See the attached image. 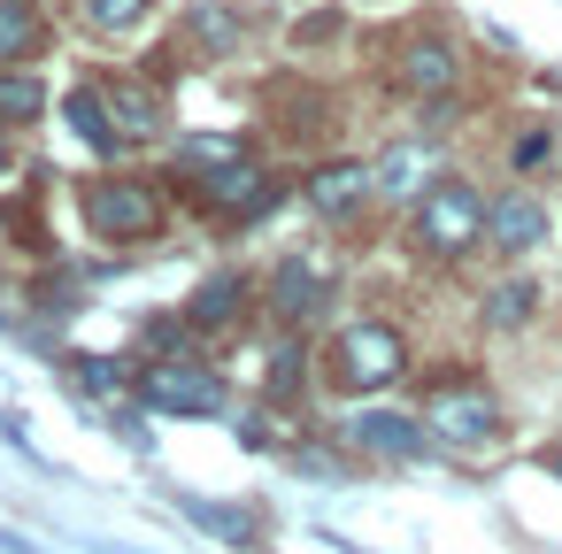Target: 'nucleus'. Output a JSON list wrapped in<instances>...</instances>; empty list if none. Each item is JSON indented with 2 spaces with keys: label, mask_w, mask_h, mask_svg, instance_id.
<instances>
[{
  "label": "nucleus",
  "mask_w": 562,
  "mask_h": 554,
  "mask_svg": "<svg viewBox=\"0 0 562 554\" xmlns=\"http://www.w3.org/2000/svg\"><path fill=\"white\" fill-rule=\"evenodd\" d=\"M47 109V86L32 70H0V124H40Z\"/></svg>",
  "instance_id": "6ab92c4d"
},
{
  "label": "nucleus",
  "mask_w": 562,
  "mask_h": 554,
  "mask_svg": "<svg viewBox=\"0 0 562 554\" xmlns=\"http://www.w3.org/2000/svg\"><path fill=\"white\" fill-rule=\"evenodd\" d=\"M139 400L155 416H224V377L201 370V362H147L139 370Z\"/></svg>",
  "instance_id": "423d86ee"
},
{
  "label": "nucleus",
  "mask_w": 562,
  "mask_h": 554,
  "mask_svg": "<svg viewBox=\"0 0 562 554\" xmlns=\"http://www.w3.org/2000/svg\"><path fill=\"white\" fill-rule=\"evenodd\" d=\"M193 201H201L216 224H255L262 208H278V178H270L255 155H239V162H224V170L193 178Z\"/></svg>",
  "instance_id": "39448f33"
},
{
  "label": "nucleus",
  "mask_w": 562,
  "mask_h": 554,
  "mask_svg": "<svg viewBox=\"0 0 562 554\" xmlns=\"http://www.w3.org/2000/svg\"><path fill=\"white\" fill-rule=\"evenodd\" d=\"M40 39H47V16L32 9V0H0V70L32 63V55H40Z\"/></svg>",
  "instance_id": "f3484780"
},
{
  "label": "nucleus",
  "mask_w": 562,
  "mask_h": 554,
  "mask_svg": "<svg viewBox=\"0 0 562 554\" xmlns=\"http://www.w3.org/2000/svg\"><path fill=\"white\" fill-rule=\"evenodd\" d=\"M247 301H255V285H247L239 270H216V278L186 301V324H193V331H232V324L247 316Z\"/></svg>",
  "instance_id": "ddd939ff"
},
{
  "label": "nucleus",
  "mask_w": 562,
  "mask_h": 554,
  "mask_svg": "<svg viewBox=\"0 0 562 554\" xmlns=\"http://www.w3.org/2000/svg\"><path fill=\"white\" fill-rule=\"evenodd\" d=\"M547 470H554V477H562V446H554V454H547Z\"/></svg>",
  "instance_id": "b1692460"
},
{
  "label": "nucleus",
  "mask_w": 562,
  "mask_h": 554,
  "mask_svg": "<svg viewBox=\"0 0 562 554\" xmlns=\"http://www.w3.org/2000/svg\"><path fill=\"white\" fill-rule=\"evenodd\" d=\"M324 377H331L339 393H385V385L408 377V339H401L385 316H362V324H347V331L331 339Z\"/></svg>",
  "instance_id": "f03ea898"
},
{
  "label": "nucleus",
  "mask_w": 562,
  "mask_h": 554,
  "mask_svg": "<svg viewBox=\"0 0 562 554\" xmlns=\"http://www.w3.org/2000/svg\"><path fill=\"white\" fill-rule=\"evenodd\" d=\"M424 431H431L439 446H493V439H501V400H493L485 385H470V377L431 385V393H424Z\"/></svg>",
  "instance_id": "20e7f679"
},
{
  "label": "nucleus",
  "mask_w": 562,
  "mask_h": 554,
  "mask_svg": "<svg viewBox=\"0 0 562 554\" xmlns=\"http://www.w3.org/2000/svg\"><path fill=\"white\" fill-rule=\"evenodd\" d=\"M78 208H86L93 239H109V247H132V239H155L162 231V193H155V178H132V170L93 178L78 193Z\"/></svg>",
  "instance_id": "7ed1b4c3"
},
{
  "label": "nucleus",
  "mask_w": 562,
  "mask_h": 554,
  "mask_svg": "<svg viewBox=\"0 0 562 554\" xmlns=\"http://www.w3.org/2000/svg\"><path fill=\"white\" fill-rule=\"evenodd\" d=\"M301 201L324 224H347V216H362V201H378V170L370 162H324V170H308Z\"/></svg>",
  "instance_id": "9d476101"
},
{
  "label": "nucleus",
  "mask_w": 562,
  "mask_h": 554,
  "mask_svg": "<svg viewBox=\"0 0 562 554\" xmlns=\"http://www.w3.org/2000/svg\"><path fill=\"white\" fill-rule=\"evenodd\" d=\"M485 247L493 255H539L547 247V201L539 193H501L493 201V216H485Z\"/></svg>",
  "instance_id": "f8f14e48"
},
{
  "label": "nucleus",
  "mask_w": 562,
  "mask_h": 554,
  "mask_svg": "<svg viewBox=\"0 0 562 554\" xmlns=\"http://www.w3.org/2000/svg\"><path fill=\"white\" fill-rule=\"evenodd\" d=\"M370 170H378V201H408V208H416V201H424V193L447 178L431 139H401V147H385Z\"/></svg>",
  "instance_id": "9b49d317"
},
{
  "label": "nucleus",
  "mask_w": 562,
  "mask_h": 554,
  "mask_svg": "<svg viewBox=\"0 0 562 554\" xmlns=\"http://www.w3.org/2000/svg\"><path fill=\"white\" fill-rule=\"evenodd\" d=\"M101 101H109V116H116V132L139 147V139H162V101L147 93V86H132V78H109L101 86Z\"/></svg>",
  "instance_id": "2eb2a0df"
},
{
  "label": "nucleus",
  "mask_w": 562,
  "mask_h": 554,
  "mask_svg": "<svg viewBox=\"0 0 562 554\" xmlns=\"http://www.w3.org/2000/svg\"><path fill=\"white\" fill-rule=\"evenodd\" d=\"M485 216H493V201H485L470 178H439V185L408 208V247H416L424 262H462V255L485 247Z\"/></svg>",
  "instance_id": "f257e3e1"
},
{
  "label": "nucleus",
  "mask_w": 562,
  "mask_h": 554,
  "mask_svg": "<svg viewBox=\"0 0 562 554\" xmlns=\"http://www.w3.org/2000/svg\"><path fill=\"white\" fill-rule=\"evenodd\" d=\"M454 78H462V63H454V39H447V32H408V39L393 47V86H401L408 101H447Z\"/></svg>",
  "instance_id": "6e6552de"
},
{
  "label": "nucleus",
  "mask_w": 562,
  "mask_h": 554,
  "mask_svg": "<svg viewBox=\"0 0 562 554\" xmlns=\"http://www.w3.org/2000/svg\"><path fill=\"white\" fill-rule=\"evenodd\" d=\"M531 308H539V285H531V278H508V285L485 293V324H493V331H524Z\"/></svg>",
  "instance_id": "a211bd4d"
},
{
  "label": "nucleus",
  "mask_w": 562,
  "mask_h": 554,
  "mask_svg": "<svg viewBox=\"0 0 562 554\" xmlns=\"http://www.w3.org/2000/svg\"><path fill=\"white\" fill-rule=\"evenodd\" d=\"M155 16V0H86V24L101 32V39H124V32H139Z\"/></svg>",
  "instance_id": "aec40b11"
},
{
  "label": "nucleus",
  "mask_w": 562,
  "mask_h": 554,
  "mask_svg": "<svg viewBox=\"0 0 562 554\" xmlns=\"http://www.w3.org/2000/svg\"><path fill=\"white\" fill-rule=\"evenodd\" d=\"M63 116L78 124V139H86L93 155H116V147H132V139L116 132V116H109V101H101V86H78V93L63 101Z\"/></svg>",
  "instance_id": "dca6fc26"
},
{
  "label": "nucleus",
  "mask_w": 562,
  "mask_h": 554,
  "mask_svg": "<svg viewBox=\"0 0 562 554\" xmlns=\"http://www.w3.org/2000/svg\"><path fill=\"white\" fill-rule=\"evenodd\" d=\"M186 516L193 523H209L216 539H232V546H247L255 539V523H247V508H216V500H201V493H186Z\"/></svg>",
  "instance_id": "4be33fe9"
},
{
  "label": "nucleus",
  "mask_w": 562,
  "mask_h": 554,
  "mask_svg": "<svg viewBox=\"0 0 562 554\" xmlns=\"http://www.w3.org/2000/svg\"><path fill=\"white\" fill-rule=\"evenodd\" d=\"M331 293H339V270H331L324 255H285V262L270 270V285H262V301H270L278 324H316V316L331 308Z\"/></svg>",
  "instance_id": "0eeeda50"
},
{
  "label": "nucleus",
  "mask_w": 562,
  "mask_h": 554,
  "mask_svg": "<svg viewBox=\"0 0 562 554\" xmlns=\"http://www.w3.org/2000/svg\"><path fill=\"white\" fill-rule=\"evenodd\" d=\"M347 446L355 454H378V462H424L431 454V431H424V416L362 408V416H347Z\"/></svg>",
  "instance_id": "1a4fd4ad"
},
{
  "label": "nucleus",
  "mask_w": 562,
  "mask_h": 554,
  "mask_svg": "<svg viewBox=\"0 0 562 554\" xmlns=\"http://www.w3.org/2000/svg\"><path fill=\"white\" fill-rule=\"evenodd\" d=\"M547 155H554V132H524L516 139V170H539Z\"/></svg>",
  "instance_id": "5701e85b"
},
{
  "label": "nucleus",
  "mask_w": 562,
  "mask_h": 554,
  "mask_svg": "<svg viewBox=\"0 0 562 554\" xmlns=\"http://www.w3.org/2000/svg\"><path fill=\"white\" fill-rule=\"evenodd\" d=\"M178 32H186V47H201V55H239V39H247V16L232 9V0H193Z\"/></svg>",
  "instance_id": "4468645a"
},
{
  "label": "nucleus",
  "mask_w": 562,
  "mask_h": 554,
  "mask_svg": "<svg viewBox=\"0 0 562 554\" xmlns=\"http://www.w3.org/2000/svg\"><path fill=\"white\" fill-rule=\"evenodd\" d=\"M239 155H247V147H239V132H209V139H178V162H186V170H201V178H209V170H224V162H239Z\"/></svg>",
  "instance_id": "412c9836"
}]
</instances>
